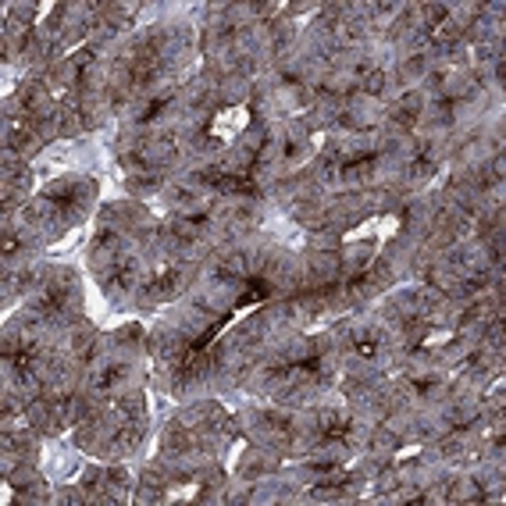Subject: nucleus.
Here are the masks:
<instances>
[{"instance_id":"nucleus-1","label":"nucleus","mask_w":506,"mask_h":506,"mask_svg":"<svg viewBox=\"0 0 506 506\" xmlns=\"http://www.w3.org/2000/svg\"><path fill=\"white\" fill-rule=\"evenodd\" d=\"M182 285H186V275L178 268H161L150 282H143L139 296L146 303H161V300H171L175 293H182Z\"/></svg>"},{"instance_id":"nucleus-2","label":"nucleus","mask_w":506,"mask_h":506,"mask_svg":"<svg viewBox=\"0 0 506 506\" xmlns=\"http://www.w3.org/2000/svg\"><path fill=\"white\" fill-rule=\"evenodd\" d=\"M246 271H250V257L243 250L221 253V260H218V278L221 282H239V278H246Z\"/></svg>"},{"instance_id":"nucleus-3","label":"nucleus","mask_w":506,"mask_h":506,"mask_svg":"<svg viewBox=\"0 0 506 506\" xmlns=\"http://www.w3.org/2000/svg\"><path fill=\"white\" fill-rule=\"evenodd\" d=\"M139 442H143V425H139V421H128V425L118 428L114 439H111V446H114L118 453H128V450H136Z\"/></svg>"},{"instance_id":"nucleus-4","label":"nucleus","mask_w":506,"mask_h":506,"mask_svg":"<svg viewBox=\"0 0 506 506\" xmlns=\"http://www.w3.org/2000/svg\"><path fill=\"white\" fill-rule=\"evenodd\" d=\"M125 375H128V368H125V364H107L103 371H96V375H93V389H96V393H107V389H114Z\"/></svg>"},{"instance_id":"nucleus-5","label":"nucleus","mask_w":506,"mask_h":506,"mask_svg":"<svg viewBox=\"0 0 506 506\" xmlns=\"http://www.w3.org/2000/svg\"><path fill=\"white\" fill-rule=\"evenodd\" d=\"M118 414L128 418V421H139V418H143V396H139V393H125V396L118 400Z\"/></svg>"},{"instance_id":"nucleus-6","label":"nucleus","mask_w":506,"mask_h":506,"mask_svg":"<svg viewBox=\"0 0 506 506\" xmlns=\"http://www.w3.org/2000/svg\"><path fill=\"white\" fill-rule=\"evenodd\" d=\"M378 346H382V343H378V332H357V339H353L357 357H368V360L378 353Z\"/></svg>"},{"instance_id":"nucleus-7","label":"nucleus","mask_w":506,"mask_h":506,"mask_svg":"<svg viewBox=\"0 0 506 506\" xmlns=\"http://www.w3.org/2000/svg\"><path fill=\"white\" fill-rule=\"evenodd\" d=\"M364 260H371V243L350 246V250H346V257H343V268H360Z\"/></svg>"},{"instance_id":"nucleus-8","label":"nucleus","mask_w":506,"mask_h":506,"mask_svg":"<svg viewBox=\"0 0 506 506\" xmlns=\"http://www.w3.org/2000/svg\"><path fill=\"white\" fill-rule=\"evenodd\" d=\"M432 175H435V161H432V157H418V161L410 164V178H414V182H428Z\"/></svg>"}]
</instances>
